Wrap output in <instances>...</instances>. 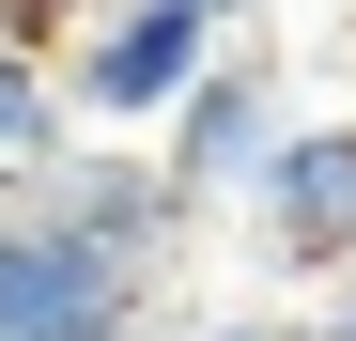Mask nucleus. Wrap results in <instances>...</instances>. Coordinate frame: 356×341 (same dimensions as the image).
Returning a JSON list of instances; mask_svg holds the SVG:
<instances>
[{"mask_svg": "<svg viewBox=\"0 0 356 341\" xmlns=\"http://www.w3.org/2000/svg\"><path fill=\"white\" fill-rule=\"evenodd\" d=\"M217 47H232V31H202V16H170V0H93V31H78V47H63L47 78H63V109H78V140H93V125L124 140V125H170V109H186V93L217 78Z\"/></svg>", "mask_w": 356, "mask_h": 341, "instance_id": "nucleus-1", "label": "nucleus"}, {"mask_svg": "<svg viewBox=\"0 0 356 341\" xmlns=\"http://www.w3.org/2000/svg\"><path fill=\"white\" fill-rule=\"evenodd\" d=\"M16 217H31V233L108 248V264H140V279H170V248H186L202 202L155 170V140H78V155H47L31 187H16Z\"/></svg>", "mask_w": 356, "mask_h": 341, "instance_id": "nucleus-2", "label": "nucleus"}, {"mask_svg": "<svg viewBox=\"0 0 356 341\" xmlns=\"http://www.w3.org/2000/svg\"><path fill=\"white\" fill-rule=\"evenodd\" d=\"M279 140H294V78L264 63V47H217V78L155 125V170L186 202H248L264 170H279Z\"/></svg>", "mask_w": 356, "mask_h": 341, "instance_id": "nucleus-3", "label": "nucleus"}, {"mask_svg": "<svg viewBox=\"0 0 356 341\" xmlns=\"http://www.w3.org/2000/svg\"><path fill=\"white\" fill-rule=\"evenodd\" d=\"M248 233H264L279 279H310V295H341V279H356V109L279 140V170L248 187Z\"/></svg>", "mask_w": 356, "mask_h": 341, "instance_id": "nucleus-4", "label": "nucleus"}, {"mask_svg": "<svg viewBox=\"0 0 356 341\" xmlns=\"http://www.w3.org/2000/svg\"><path fill=\"white\" fill-rule=\"evenodd\" d=\"M140 326H155V279L140 264L16 217V248H0V341H140Z\"/></svg>", "mask_w": 356, "mask_h": 341, "instance_id": "nucleus-5", "label": "nucleus"}, {"mask_svg": "<svg viewBox=\"0 0 356 341\" xmlns=\"http://www.w3.org/2000/svg\"><path fill=\"white\" fill-rule=\"evenodd\" d=\"M47 155H78V109H63V78H47V63H0V187H31Z\"/></svg>", "mask_w": 356, "mask_h": 341, "instance_id": "nucleus-6", "label": "nucleus"}, {"mask_svg": "<svg viewBox=\"0 0 356 341\" xmlns=\"http://www.w3.org/2000/svg\"><path fill=\"white\" fill-rule=\"evenodd\" d=\"M93 31V0H0V63H63Z\"/></svg>", "mask_w": 356, "mask_h": 341, "instance_id": "nucleus-7", "label": "nucleus"}, {"mask_svg": "<svg viewBox=\"0 0 356 341\" xmlns=\"http://www.w3.org/2000/svg\"><path fill=\"white\" fill-rule=\"evenodd\" d=\"M202 341H310V310H279V295H264V310H217Z\"/></svg>", "mask_w": 356, "mask_h": 341, "instance_id": "nucleus-8", "label": "nucleus"}, {"mask_svg": "<svg viewBox=\"0 0 356 341\" xmlns=\"http://www.w3.org/2000/svg\"><path fill=\"white\" fill-rule=\"evenodd\" d=\"M310 341H356V279H341V295H325V310H310Z\"/></svg>", "mask_w": 356, "mask_h": 341, "instance_id": "nucleus-9", "label": "nucleus"}, {"mask_svg": "<svg viewBox=\"0 0 356 341\" xmlns=\"http://www.w3.org/2000/svg\"><path fill=\"white\" fill-rule=\"evenodd\" d=\"M170 16H202V31H232V16H248V0H170Z\"/></svg>", "mask_w": 356, "mask_h": 341, "instance_id": "nucleus-10", "label": "nucleus"}, {"mask_svg": "<svg viewBox=\"0 0 356 341\" xmlns=\"http://www.w3.org/2000/svg\"><path fill=\"white\" fill-rule=\"evenodd\" d=\"M341 16H356V0H341Z\"/></svg>", "mask_w": 356, "mask_h": 341, "instance_id": "nucleus-11", "label": "nucleus"}]
</instances>
